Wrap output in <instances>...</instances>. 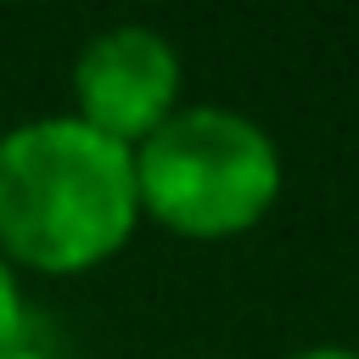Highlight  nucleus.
<instances>
[{
    "label": "nucleus",
    "instance_id": "1",
    "mask_svg": "<svg viewBox=\"0 0 359 359\" xmlns=\"http://www.w3.org/2000/svg\"><path fill=\"white\" fill-rule=\"evenodd\" d=\"M140 230L135 157L79 123L39 112L0 129V258L17 275L79 280Z\"/></svg>",
    "mask_w": 359,
    "mask_h": 359
},
{
    "label": "nucleus",
    "instance_id": "6",
    "mask_svg": "<svg viewBox=\"0 0 359 359\" xmlns=\"http://www.w3.org/2000/svg\"><path fill=\"white\" fill-rule=\"evenodd\" d=\"M0 359H56V353H50V348H39V342L28 337V342H17V348H6Z\"/></svg>",
    "mask_w": 359,
    "mask_h": 359
},
{
    "label": "nucleus",
    "instance_id": "2",
    "mask_svg": "<svg viewBox=\"0 0 359 359\" xmlns=\"http://www.w3.org/2000/svg\"><path fill=\"white\" fill-rule=\"evenodd\" d=\"M129 157L140 224L202 247L252 236L286 191V157L275 135L252 112L219 101H185Z\"/></svg>",
    "mask_w": 359,
    "mask_h": 359
},
{
    "label": "nucleus",
    "instance_id": "3",
    "mask_svg": "<svg viewBox=\"0 0 359 359\" xmlns=\"http://www.w3.org/2000/svg\"><path fill=\"white\" fill-rule=\"evenodd\" d=\"M185 107V56L151 22L95 28L67 67V112L135 151Z\"/></svg>",
    "mask_w": 359,
    "mask_h": 359
},
{
    "label": "nucleus",
    "instance_id": "5",
    "mask_svg": "<svg viewBox=\"0 0 359 359\" xmlns=\"http://www.w3.org/2000/svg\"><path fill=\"white\" fill-rule=\"evenodd\" d=\"M280 359H359V348H348V342H309V348H292Z\"/></svg>",
    "mask_w": 359,
    "mask_h": 359
},
{
    "label": "nucleus",
    "instance_id": "4",
    "mask_svg": "<svg viewBox=\"0 0 359 359\" xmlns=\"http://www.w3.org/2000/svg\"><path fill=\"white\" fill-rule=\"evenodd\" d=\"M17 342H28V286H22V275L0 258V353L17 348Z\"/></svg>",
    "mask_w": 359,
    "mask_h": 359
},
{
    "label": "nucleus",
    "instance_id": "7",
    "mask_svg": "<svg viewBox=\"0 0 359 359\" xmlns=\"http://www.w3.org/2000/svg\"><path fill=\"white\" fill-rule=\"evenodd\" d=\"M0 129H6V123H0Z\"/></svg>",
    "mask_w": 359,
    "mask_h": 359
}]
</instances>
